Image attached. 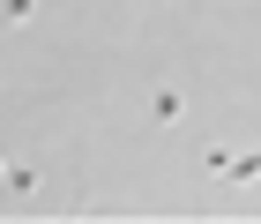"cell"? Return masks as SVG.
I'll list each match as a JSON object with an SVG mask.
<instances>
[{"instance_id": "cell-2", "label": "cell", "mask_w": 261, "mask_h": 224, "mask_svg": "<svg viewBox=\"0 0 261 224\" xmlns=\"http://www.w3.org/2000/svg\"><path fill=\"white\" fill-rule=\"evenodd\" d=\"M217 180H261V150H246V157H224V172H217Z\"/></svg>"}, {"instance_id": "cell-3", "label": "cell", "mask_w": 261, "mask_h": 224, "mask_svg": "<svg viewBox=\"0 0 261 224\" xmlns=\"http://www.w3.org/2000/svg\"><path fill=\"white\" fill-rule=\"evenodd\" d=\"M0 187L22 202V194H38V172H30V164H8V172H0Z\"/></svg>"}, {"instance_id": "cell-4", "label": "cell", "mask_w": 261, "mask_h": 224, "mask_svg": "<svg viewBox=\"0 0 261 224\" xmlns=\"http://www.w3.org/2000/svg\"><path fill=\"white\" fill-rule=\"evenodd\" d=\"M30 15H38V0H0V22H15V30H22Z\"/></svg>"}, {"instance_id": "cell-5", "label": "cell", "mask_w": 261, "mask_h": 224, "mask_svg": "<svg viewBox=\"0 0 261 224\" xmlns=\"http://www.w3.org/2000/svg\"><path fill=\"white\" fill-rule=\"evenodd\" d=\"M0 172H8V164H0Z\"/></svg>"}, {"instance_id": "cell-1", "label": "cell", "mask_w": 261, "mask_h": 224, "mask_svg": "<svg viewBox=\"0 0 261 224\" xmlns=\"http://www.w3.org/2000/svg\"><path fill=\"white\" fill-rule=\"evenodd\" d=\"M149 120H157V127H179V120H187V97L172 90V82H157V90H149Z\"/></svg>"}]
</instances>
